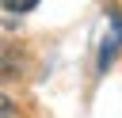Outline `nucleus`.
<instances>
[{"label": "nucleus", "mask_w": 122, "mask_h": 118, "mask_svg": "<svg viewBox=\"0 0 122 118\" xmlns=\"http://www.w3.org/2000/svg\"><path fill=\"white\" fill-rule=\"evenodd\" d=\"M118 42H122V19H118V15H111V30H107L103 49H99V69H107V65H111V57H114Z\"/></svg>", "instance_id": "obj_1"}, {"label": "nucleus", "mask_w": 122, "mask_h": 118, "mask_svg": "<svg viewBox=\"0 0 122 118\" xmlns=\"http://www.w3.org/2000/svg\"><path fill=\"white\" fill-rule=\"evenodd\" d=\"M4 4V11H11V15H23V11H34L38 8V0H0Z\"/></svg>", "instance_id": "obj_2"}, {"label": "nucleus", "mask_w": 122, "mask_h": 118, "mask_svg": "<svg viewBox=\"0 0 122 118\" xmlns=\"http://www.w3.org/2000/svg\"><path fill=\"white\" fill-rule=\"evenodd\" d=\"M0 118H11V103H8L4 95H0Z\"/></svg>", "instance_id": "obj_3"}]
</instances>
